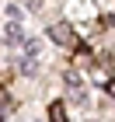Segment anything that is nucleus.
<instances>
[{"mask_svg":"<svg viewBox=\"0 0 115 122\" xmlns=\"http://www.w3.org/2000/svg\"><path fill=\"white\" fill-rule=\"evenodd\" d=\"M7 38L10 42H21V28H7Z\"/></svg>","mask_w":115,"mask_h":122,"instance_id":"obj_2","label":"nucleus"},{"mask_svg":"<svg viewBox=\"0 0 115 122\" xmlns=\"http://www.w3.org/2000/svg\"><path fill=\"white\" fill-rule=\"evenodd\" d=\"M52 38L63 42V46H70V28H66V25H56V28H52Z\"/></svg>","mask_w":115,"mask_h":122,"instance_id":"obj_1","label":"nucleus"}]
</instances>
